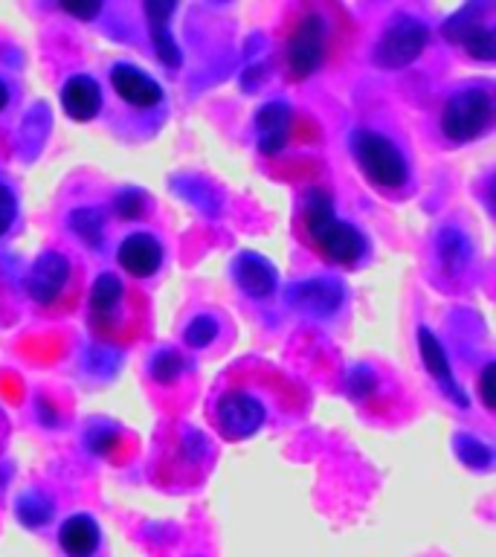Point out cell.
I'll return each mask as SVG.
<instances>
[{"mask_svg":"<svg viewBox=\"0 0 496 557\" xmlns=\"http://www.w3.org/2000/svg\"><path fill=\"white\" fill-rule=\"evenodd\" d=\"M151 38H154L157 59L163 61L169 70L181 67V50H177V41H174L172 33H169V26H165V29H151Z\"/></svg>","mask_w":496,"mask_h":557,"instance_id":"22","label":"cell"},{"mask_svg":"<svg viewBox=\"0 0 496 557\" xmlns=\"http://www.w3.org/2000/svg\"><path fill=\"white\" fill-rule=\"evenodd\" d=\"M15 215H17L15 195L9 191L7 183H0V235L9 233V226L15 224Z\"/></svg>","mask_w":496,"mask_h":557,"instance_id":"27","label":"cell"},{"mask_svg":"<svg viewBox=\"0 0 496 557\" xmlns=\"http://www.w3.org/2000/svg\"><path fill=\"white\" fill-rule=\"evenodd\" d=\"M426 44H430V29L418 17H395L374 47V64L383 70L407 67L424 52Z\"/></svg>","mask_w":496,"mask_h":557,"instance_id":"4","label":"cell"},{"mask_svg":"<svg viewBox=\"0 0 496 557\" xmlns=\"http://www.w3.org/2000/svg\"><path fill=\"white\" fill-rule=\"evenodd\" d=\"M111 85L122 102L134 104V108H154L163 99V87L131 64H116L111 70Z\"/></svg>","mask_w":496,"mask_h":557,"instance_id":"9","label":"cell"},{"mask_svg":"<svg viewBox=\"0 0 496 557\" xmlns=\"http://www.w3.org/2000/svg\"><path fill=\"white\" fill-rule=\"evenodd\" d=\"M418 351H421V363H424V369L430 372V377L442 383L444 392H447L459 407H468L464 392H461L459 386H456V381H452V369L450 360H447V351H444L442 343L435 339L433 331L418 329Z\"/></svg>","mask_w":496,"mask_h":557,"instance_id":"12","label":"cell"},{"mask_svg":"<svg viewBox=\"0 0 496 557\" xmlns=\"http://www.w3.org/2000/svg\"><path fill=\"white\" fill-rule=\"evenodd\" d=\"M120 299L122 282L113 273H102V276L96 278L94 290H90V313H94V320H108L116 311Z\"/></svg>","mask_w":496,"mask_h":557,"instance_id":"16","label":"cell"},{"mask_svg":"<svg viewBox=\"0 0 496 557\" xmlns=\"http://www.w3.org/2000/svg\"><path fill=\"white\" fill-rule=\"evenodd\" d=\"M61 108L67 111L70 120L76 122H90L94 116H99L102 111V90L96 85L94 78L78 73V76H70L61 87Z\"/></svg>","mask_w":496,"mask_h":557,"instance_id":"11","label":"cell"},{"mask_svg":"<svg viewBox=\"0 0 496 557\" xmlns=\"http://www.w3.org/2000/svg\"><path fill=\"white\" fill-rule=\"evenodd\" d=\"M181 372L183 357L177 355V351H172V348H165V351L154 355V360H151V377H154L157 383H174L181 377Z\"/></svg>","mask_w":496,"mask_h":557,"instance_id":"20","label":"cell"},{"mask_svg":"<svg viewBox=\"0 0 496 557\" xmlns=\"http://www.w3.org/2000/svg\"><path fill=\"white\" fill-rule=\"evenodd\" d=\"M17 517H21V522L29 525V529H38V525H44V522L52 517V503L44 494L33 491V494L21 496V503H17Z\"/></svg>","mask_w":496,"mask_h":557,"instance_id":"19","label":"cell"},{"mask_svg":"<svg viewBox=\"0 0 496 557\" xmlns=\"http://www.w3.org/2000/svg\"><path fill=\"white\" fill-rule=\"evenodd\" d=\"M26 290L38 305H52L61 296L70 278V261L61 252H44L29 270Z\"/></svg>","mask_w":496,"mask_h":557,"instance_id":"7","label":"cell"},{"mask_svg":"<svg viewBox=\"0 0 496 557\" xmlns=\"http://www.w3.org/2000/svg\"><path fill=\"white\" fill-rule=\"evenodd\" d=\"M459 456L470 468H487L491 465V450L476 438H459Z\"/></svg>","mask_w":496,"mask_h":557,"instance_id":"24","label":"cell"},{"mask_svg":"<svg viewBox=\"0 0 496 557\" xmlns=\"http://www.w3.org/2000/svg\"><path fill=\"white\" fill-rule=\"evenodd\" d=\"M494 377H496V366L487 363L485 369H482V377H479V392H482V404H485L487 409H494V404H496Z\"/></svg>","mask_w":496,"mask_h":557,"instance_id":"28","label":"cell"},{"mask_svg":"<svg viewBox=\"0 0 496 557\" xmlns=\"http://www.w3.org/2000/svg\"><path fill=\"white\" fill-rule=\"evenodd\" d=\"M235 282H238L244 294L264 299L276 287V270L268 259H261L259 252H241L235 259Z\"/></svg>","mask_w":496,"mask_h":557,"instance_id":"13","label":"cell"},{"mask_svg":"<svg viewBox=\"0 0 496 557\" xmlns=\"http://www.w3.org/2000/svg\"><path fill=\"white\" fill-rule=\"evenodd\" d=\"M438 256H442V261L450 270L464 268L470 259L468 238H464L459 230H444L442 238H438Z\"/></svg>","mask_w":496,"mask_h":557,"instance_id":"18","label":"cell"},{"mask_svg":"<svg viewBox=\"0 0 496 557\" xmlns=\"http://www.w3.org/2000/svg\"><path fill=\"white\" fill-rule=\"evenodd\" d=\"M116 261H120V268L125 273H131V276L148 278L154 276L160 264H163V247H160L154 235L134 233L120 244Z\"/></svg>","mask_w":496,"mask_h":557,"instance_id":"8","label":"cell"},{"mask_svg":"<svg viewBox=\"0 0 496 557\" xmlns=\"http://www.w3.org/2000/svg\"><path fill=\"white\" fill-rule=\"evenodd\" d=\"M113 209H116V215L120 218H139L142 215V209H146V195L139 189H122L113 200Z\"/></svg>","mask_w":496,"mask_h":557,"instance_id":"23","label":"cell"},{"mask_svg":"<svg viewBox=\"0 0 496 557\" xmlns=\"http://www.w3.org/2000/svg\"><path fill=\"white\" fill-rule=\"evenodd\" d=\"M61 9L67 15L78 17V21H94L99 12H102V3H61Z\"/></svg>","mask_w":496,"mask_h":557,"instance_id":"29","label":"cell"},{"mask_svg":"<svg viewBox=\"0 0 496 557\" xmlns=\"http://www.w3.org/2000/svg\"><path fill=\"white\" fill-rule=\"evenodd\" d=\"M305 224L325 259L334 264H351L363 256V235L334 215L328 191L311 189L305 195Z\"/></svg>","mask_w":496,"mask_h":557,"instance_id":"1","label":"cell"},{"mask_svg":"<svg viewBox=\"0 0 496 557\" xmlns=\"http://www.w3.org/2000/svg\"><path fill=\"white\" fill-rule=\"evenodd\" d=\"M351 151L365 177L381 186V189H400L409 177L407 157L400 154V148L389 137H383L377 131H357L351 137Z\"/></svg>","mask_w":496,"mask_h":557,"instance_id":"2","label":"cell"},{"mask_svg":"<svg viewBox=\"0 0 496 557\" xmlns=\"http://www.w3.org/2000/svg\"><path fill=\"white\" fill-rule=\"evenodd\" d=\"M322 55H325V21L320 15L302 17V24L296 26L294 38L287 44V64L294 76L305 78L317 73Z\"/></svg>","mask_w":496,"mask_h":557,"instance_id":"5","label":"cell"},{"mask_svg":"<svg viewBox=\"0 0 496 557\" xmlns=\"http://www.w3.org/2000/svg\"><path fill=\"white\" fill-rule=\"evenodd\" d=\"M374 374L365 369V366H360V369H351V374H348V392L355 395V398H365V395H372L374 389Z\"/></svg>","mask_w":496,"mask_h":557,"instance_id":"26","label":"cell"},{"mask_svg":"<svg viewBox=\"0 0 496 557\" xmlns=\"http://www.w3.org/2000/svg\"><path fill=\"white\" fill-rule=\"evenodd\" d=\"M59 543L67 557H94L99 548V525L87 513H73L59 529Z\"/></svg>","mask_w":496,"mask_h":557,"instance_id":"15","label":"cell"},{"mask_svg":"<svg viewBox=\"0 0 496 557\" xmlns=\"http://www.w3.org/2000/svg\"><path fill=\"white\" fill-rule=\"evenodd\" d=\"M215 337H218V322L212 320V317H195V320L189 322L186 334H183V339H186V346L189 348H207Z\"/></svg>","mask_w":496,"mask_h":557,"instance_id":"21","label":"cell"},{"mask_svg":"<svg viewBox=\"0 0 496 557\" xmlns=\"http://www.w3.org/2000/svg\"><path fill=\"white\" fill-rule=\"evenodd\" d=\"M259 128V148L264 154H278L287 146V131H290V108L285 102H268L256 116Z\"/></svg>","mask_w":496,"mask_h":557,"instance_id":"14","label":"cell"},{"mask_svg":"<svg viewBox=\"0 0 496 557\" xmlns=\"http://www.w3.org/2000/svg\"><path fill=\"white\" fill-rule=\"evenodd\" d=\"M218 424L230 438H250L264 424V404L247 392H226L218 398Z\"/></svg>","mask_w":496,"mask_h":557,"instance_id":"6","label":"cell"},{"mask_svg":"<svg viewBox=\"0 0 496 557\" xmlns=\"http://www.w3.org/2000/svg\"><path fill=\"white\" fill-rule=\"evenodd\" d=\"M174 9L177 7H174L172 0H148L146 17H148V24H151V29H165L169 21H172Z\"/></svg>","mask_w":496,"mask_h":557,"instance_id":"25","label":"cell"},{"mask_svg":"<svg viewBox=\"0 0 496 557\" xmlns=\"http://www.w3.org/2000/svg\"><path fill=\"white\" fill-rule=\"evenodd\" d=\"M491 116H494V104L485 90H479V87L459 90L444 104L442 134L450 143H473L485 134Z\"/></svg>","mask_w":496,"mask_h":557,"instance_id":"3","label":"cell"},{"mask_svg":"<svg viewBox=\"0 0 496 557\" xmlns=\"http://www.w3.org/2000/svg\"><path fill=\"white\" fill-rule=\"evenodd\" d=\"M290 302L296 308H302L305 313H313V317H328L339 308L343 302V287L331 278H305L299 285H294L287 290Z\"/></svg>","mask_w":496,"mask_h":557,"instance_id":"10","label":"cell"},{"mask_svg":"<svg viewBox=\"0 0 496 557\" xmlns=\"http://www.w3.org/2000/svg\"><path fill=\"white\" fill-rule=\"evenodd\" d=\"M7 102H9V90H7V85L0 82V111L7 108Z\"/></svg>","mask_w":496,"mask_h":557,"instance_id":"30","label":"cell"},{"mask_svg":"<svg viewBox=\"0 0 496 557\" xmlns=\"http://www.w3.org/2000/svg\"><path fill=\"white\" fill-rule=\"evenodd\" d=\"M70 230H73L82 242L96 247V244L102 242V230H104L102 212L94 207L73 209V215H70Z\"/></svg>","mask_w":496,"mask_h":557,"instance_id":"17","label":"cell"}]
</instances>
